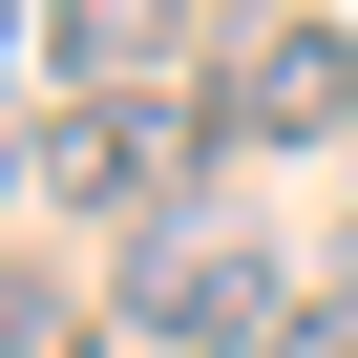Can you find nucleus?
<instances>
[{
	"mask_svg": "<svg viewBox=\"0 0 358 358\" xmlns=\"http://www.w3.org/2000/svg\"><path fill=\"white\" fill-rule=\"evenodd\" d=\"M22 169H43V211H64V232H127V253H148L169 211H211L232 127H211V85H127V106H43Z\"/></svg>",
	"mask_w": 358,
	"mask_h": 358,
	"instance_id": "obj_1",
	"label": "nucleus"
},
{
	"mask_svg": "<svg viewBox=\"0 0 358 358\" xmlns=\"http://www.w3.org/2000/svg\"><path fill=\"white\" fill-rule=\"evenodd\" d=\"M0 64H22V0H0Z\"/></svg>",
	"mask_w": 358,
	"mask_h": 358,
	"instance_id": "obj_7",
	"label": "nucleus"
},
{
	"mask_svg": "<svg viewBox=\"0 0 358 358\" xmlns=\"http://www.w3.org/2000/svg\"><path fill=\"white\" fill-rule=\"evenodd\" d=\"M295 358H358V232H316V295H295Z\"/></svg>",
	"mask_w": 358,
	"mask_h": 358,
	"instance_id": "obj_5",
	"label": "nucleus"
},
{
	"mask_svg": "<svg viewBox=\"0 0 358 358\" xmlns=\"http://www.w3.org/2000/svg\"><path fill=\"white\" fill-rule=\"evenodd\" d=\"M0 190H43V169H22V148H0Z\"/></svg>",
	"mask_w": 358,
	"mask_h": 358,
	"instance_id": "obj_6",
	"label": "nucleus"
},
{
	"mask_svg": "<svg viewBox=\"0 0 358 358\" xmlns=\"http://www.w3.org/2000/svg\"><path fill=\"white\" fill-rule=\"evenodd\" d=\"M295 295H316V274H295L253 211H169V232L106 274V316L169 337V358H295Z\"/></svg>",
	"mask_w": 358,
	"mask_h": 358,
	"instance_id": "obj_2",
	"label": "nucleus"
},
{
	"mask_svg": "<svg viewBox=\"0 0 358 358\" xmlns=\"http://www.w3.org/2000/svg\"><path fill=\"white\" fill-rule=\"evenodd\" d=\"M211 127H232V148L358 127V22H232V43H211Z\"/></svg>",
	"mask_w": 358,
	"mask_h": 358,
	"instance_id": "obj_3",
	"label": "nucleus"
},
{
	"mask_svg": "<svg viewBox=\"0 0 358 358\" xmlns=\"http://www.w3.org/2000/svg\"><path fill=\"white\" fill-rule=\"evenodd\" d=\"M0 358H106V295H64V253H0Z\"/></svg>",
	"mask_w": 358,
	"mask_h": 358,
	"instance_id": "obj_4",
	"label": "nucleus"
}]
</instances>
